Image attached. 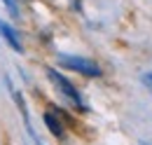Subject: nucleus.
<instances>
[{
	"instance_id": "nucleus-1",
	"label": "nucleus",
	"mask_w": 152,
	"mask_h": 145,
	"mask_svg": "<svg viewBox=\"0 0 152 145\" xmlns=\"http://www.w3.org/2000/svg\"><path fill=\"white\" fill-rule=\"evenodd\" d=\"M58 63L68 70H75L80 75H87V77H101V68L98 63H94L91 59H84V56H73V54H58Z\"/></svg>"
},
{
	"instance_id": "nucleus-3",
	"label": "nucleus",
	"mask_w": 152,
	"mask_h": 145,
	"mask_svg": "<svg viewBox=\"0 0 152 145\" xmlns=\"http://www.w3.org/2000/svg\"><path fill=\"white\" fill-rule=\"evenodd\" d=\"M0 35H2V40L17 52V54H21L23 52V47H21V40H19V35H17V31L7 23V21H0Z\"/></svg>"
},
{
	"instance_id": "nucleus-5",
	"label": "nucleus",
	"mask_w": 152,
	"mask_h": 145,
	"mask_svg": "<svg viewBox=\"0 0 152 145\" xmlns=\"http://www.w3.org/2000/svg\"><path fill=\"white\" fill-rule=\"evenodd\" d=\"M2 2H5V5H7V7H10V10H12V14H17V5H14V2H12V0H2Z\"/></svg>"
},
{
	"instance_id": "nucleus-2",
	"label": "nucleus",
	"mask_w": 152,
	"mask_h": 145,
	"mask_svg": "<svg viewBox=\"0 0 152 145\" xmlns=\"http://www.w3.org/2000/svg\"><path fill=\"white\" fill-rule=\"evenodd\" d=\"M47 77L54 82V87H56L73 105H75L77 110H87V105H84V101H82V96H80V91L73 87V82L66 77V75H61L58 70H54V68H47Z\"/></svg>"
},
{
	"instance_id": "nucleus-6",
	"label": "nucleus",
	"mask_w": 152,
	"mask_h": 145,
	"mask_svg": "<svg viewBox=\"0 0 152 145\" xmlns=\"http://www.w3.org/2000/svg\"><path fill=\"white\" fill-rule=\"evenodd\" d=\"M140 145H152V143H148V141H143V143H140Z\"/></svg>"
},
{
	"instance_id": "nucleus-4",
	"label": "nucleus",
	"mask_w": 152,
	"mask_h": 145,
	"mask_svg": "<svg viewBox=\"0 0 152 145\" xmlns=\"http://www.w3.org/2000/svg\"><path fill=\"white\" fill-rule=\"evenodd\" d=\"M42 119H45V124L47 129L52 131V136H56V138H63V133H66V129H63V122L56 117V112H52V110H47L45 115H42Z\"/></svg>"
}]
</instances>
